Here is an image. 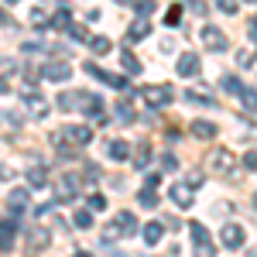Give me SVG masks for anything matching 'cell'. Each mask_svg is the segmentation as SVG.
<instances>
[{
    "label": "cell",
    "instance_id": "db71d44e",
    "mask_svg": "<svg viewBox=\"0 0 257 257\" xmlns=\"http://www.w3.org/2000/svg\"><path fill=\"white\" fill-rule=\"evenodd\" d=\"M117 4H131V0H117Z\"/></svg>",
    "mask_w": 257,
    "mask_h": 257
},
{
    "label": "cell",
    "instance_id": "e575fe53",
    "mask_svg": "<svg viewBox=\"0 0 257 257\" xmlns=\"http://www.w3.org/2000/svg\"><path fill=\"white\" fill-rule=\"evenodd\" d=\"M89 209H106V196H103V192L89 196Z\"/></svg>",
    "mask_w": 257,
    "mask_h": 257
},
{
    "label": "cell",
    "instance_id": "2e32d148",
    "mask_svg": "<svg viewBox=\"0 0 257 257\" xmlns=\"http://www.w3.org/2000/svg\"><path fill=\"white\" fill-rule=\"evenodd\" d=\"M185 103H192V106H216V99L209 93H199V89H185Z\"/></svg>",
    "mask_w": 257,
    "mask_h": 257
},
{
    "label": "cell",
    "instance_id": "e0dca14e",
    "mask_svg": "<svg viewBox=\"0 0 257 257\" xmlns=\"http://www.w3.org/2000/svg\"><path fill=\"white\" fill-rule=\"evenodd\" d=\"M196 138H202V141H209L213 134H216V123H209V120H192V127H189Z\"/></svg>",
    "mask_w": 257,
    "mask_h": 257
},
{
    "label": "cell",
    "instance_id": "d6a6232c",
    "mask_svg": "<svg viewBox=\"0 0 257 257\" xmlns=\"http://www.w3.org/2000/svg\"><path fill=\"white\" fill-rule=\"evenodd\" d=\"M31 24H35V28H45V24H48V14H45L41 7H35V11H31Z\"/></svg>",
    "mask_w": 257,
    "mask_h": 257
},
{
    "label": "cell",
    "instance_id": "7a4b0ae2",
    "mask_svg": "<svg viewBox=\"0 0 257 257\" xmlns=\"http://www.w3.org/2000/svg\"><path fill=\"white\" fill-rule=\"evenodd\" d=\"M89 141H93V131H89L86 123H79V127L69 123V127H62L59 134H55V148H59V144H65V148H69V144H72V148H82V144H89Z\"/></svg>",
    "mask_w": 257,
    "mask_h": 257
},
{
    "label": "cell",
    "instance_id": "603a6c76",
    "mask_svg": "<svg viewBox=\"0 0 257 257\" xmlns=\"http://www.w3.org/2000/svg\"><path fill=\"white\" fill-rule=\"evenodd\" d=\"M89 48H93V55H106V52H113V41L96 35V38H89Z\"/></svg>",
    "mask_w": 257,
    "mask_h": 257
},
{
    "label": "cell",
    "instance_id": "4fadbf2b",
    "mask_svg": "<svg viewBox=\"0 0 257 257\" xmlns=\"http://www.w3.org/2000/svg\"><path fill=\"white\" fill-rule=\"evenodd\" d=\"M48 240H52V237H48V230H38V226H31V230L24 233V243H28L31 250H45Z\"/></svg>",
    "mask_w": 257,
    "mask_h": 257
},
{
    "label": "cell",
    "instance_id": "f546056e",
    "mask_svg": "<svg viewBox=\"0 0 257 257\" xmlns=\"http://www.w3.org/2000/svg\"><path fill=\"white\" fill-rule=\"evenodd\" d=\"M134 7H138V14H141V18L148 21V14H155V7H158V4H155V0H138Z\"/></svg>",
    "mask_w": 257,
    "mask_h": 257
},
{
    "label": "cell",
    "instance_id": "7dc6e473",
    "mask_svg": "<svg viewBox=\"0 0 257 257\" xmlns=\"http://www.w3.org/2000/svg\"><path fill=\"white\" fill-rule=\"evenodd\" d=\"M247 38H250V41H254V38H257V24H254V18L247 21Z\"/></svg>",
    "mask_w": 257,
    "mask_h": 257
},
{
    "label": "cell",
    "instance_id": "f5cc1de1",
    "mask_svg": "<svg viewBox=\"0 0 257 257\" xmlns=\"http://www.w3.org/2000/svg\"><path fill=\"white\" fill-rule=\"evenodd\" d=\"M4 4H18V0H4Z\"/></svg>",
    "mask_w": 257,
    "mask_h": 257
},
{
    "label": "cell",
    "instance_id": "816d5d0a",
    "mask_svg": "<svg viewBox=\"0 0 257 257\" xmlns=\"http://www.w3.org/2000/svg\"><path fill=\"white\" fill-rule=\"evenodd\" d=\"M0 93H7V82H4V79H0Z\"/></svg>",
    "mask_w": 257,
    "mask_h": 257
},
{
    "label": "cell",
    "instance_id": "c3c4849f",
    "mask_svg": "<svg viewBox=\"0 0 257 257\" xmlns=\"http://www.w3.org/2000/svg\"><path fill=\"white\" fill-rule=\"evenodd\" d=\"M0 24H11V14H7L4 7H0Z\"/></svg>",
    "mask_w": 257,
    "mask_h": 257
},
{
    "label": "cell",
    "instance_id": "4316f807",
    "mask_svg": "<svg viewBox=\"0 0 257 257\" xmlns=\"http://www.w3.org/2000/svg\"><path fill=\"white\" fill-rule=\"evenodd\" d=\"M21 206H28V192H24V189H14V192H11V209L18 213Z\"/></svg>",
    "mask_w": 257,
    "mask_h": 257
},
{
    "label": "cell",
    "instance_id": "9a60e30c",
    "mask_svg": "<svg viewBox=\"0 0 257 257\" xmlns=\"http://www.w3.org/2000/svg\"><path fill=\"white\" fill-rule=\"evenodd\" d=\"M148 35H151V21H144V18H138L127 28V41H141V38H148Z\"/></svg>",
    "mask_w": 257,
    "mask_h": 257
},
{
    "label": "cell",
    "instance_id": "3957f363",
    "mask_svg": "<svg viewBox=\"0 0 257 257\" xmlns=\"http://www.w3.org/2000/svg\"><path fill=\"white\" fill-rule=\"evenodd\" d=\"M138 93L148 99L155 110H165V106L172 103V96H175V93H172V86H144V89H138Z\"/></svg>",
    "mask_w": 257,
    "mask_h": 257
},
{
    "label": "cell",
    "instance_id": "484cf974",
    "mask_svg": "<svg viewBox=\"0 0 257 257\" xmlns=\"http://www.w3.org/2000/svg\"><path fill=\"white\" fill-rule=\"evenodd\" d=\"M148 161H151V148H148V144H141L138 155H134V168H148Z\"/></svg>",
    "mask_w": 257,
    "mask_h": 257
},
{
    "label": "cell",
    "instance_id": "60d3db41",
    "mask_svg": "<svg viewBox=\"0 0 257 257\" xmlns=\"http://www.w3.org/2000/svg\"><path fill=\"white\" fill-rule=\"evenodd\" d=\"M185 185H189V192H196L199 185H202V175H199V172H192V175H189V182H185Z\"/></svg>",
    "mask_w": 257,
    "mask_h": 257
},
{
    "label": "cell",
    "instance_id": "d4e9b609",
    "mask_svg": "<svg viewBox=\"0 0 257 257\" xmlns=\"http://www.w3.org/2000/svg\"><path fill=\"white\" fill-rule=\"evenodd\" d=\"M189 233H192V237H196V243H209V230H206V226H202V223H196V219H192V223H189Z\"/></svg>",
    "mask_w": 257,
    "mask_h": 257
},
{
    "label": "cell",
    "instance_id": "9c48e42d",
    "mask_svg": "<svg viewBox=\"0 0 257 257\" xmlns=\"http://www.w3.org/2000/svg\"><path fill=\"white\" fill-rule=\"evenodd\" d=\"M79 185H82L79 175H65L59 182V189H55V199H59V202H72V199H76V192H79Z\"/></svg>",
    "mask_w": 257,
    "mask_h": 257
},
{
    "label": "cell",
    "instance_id": "1f68e13d",
    "mask_svg": "<svg viewBox=\"0 0 257 257\" xmlns=\"http://www.w3.org/2000/svg\"><path fill=\"white\" fill-rule=\"evenodd\" d=\"M178 21H182V7H168V14H165V24H168V28H175Z\"/></svg>",
    "mask_w": 257,
    "mask_h": 257
},
{
    "label": "cell",
    "instance_id": "4dcf8cb0",
    "mask_svg": "<svg viewBox=\"0 0 257 257\" xmlns=\"http://www.w3.org/2000/svg\"><path fill=\"white\" fill-rule=\"evenodd\" d=\"M138 202H141V206H158V196H155L151 189H141V192H138Z\"/></svg>",
    "mask_w": 257,
    "mask_h": 257
},
{
    "label": "cell",
    "instance_id": "f6af8a7d",
    "mask_svg": "<svg viewBox=\"0 0 257 257\" xmlns=\"http://www.w3.org/2000/svg\"><path fill=\"white\" fill-rule=\"evenodd\" d=\"M172 52H175V41L165 38V41H161V55H172Z\"/></svg>",
    "mask_w": 257,
    "mask_h": 257
},
{
    "label": "cell",
    "instance_id": "8d00e7d4",
    "mask_svg": "<svg viewBox=\"0 0 257 257\" xmlns=\"http://www.w3.org/2000/svg\"><path fill=\"white\" fill-rule=\"evenodd\" d=\"M161 168H165V172H175V168H178L175 155H161Z\"/></svg>",
    "mask_w": 257,
    "mask_h": 257
},
{
    "label": "cell",
    "instance_id": "8992f818",
    "mask_svg": "<svg viewBox=\"0 0 257 257\" xmlns=\"http://www.w3.org/2000/svg\"><path fill=\"white\" fill-rule=\"evenodd\" d=\"M41 76H45L48 82H65L69 76H72V65L62 62V59H55V62H48V65L41 69Z\"/></svg>",
    "mask_w": 257,
    "mask_h": 257
},
{
    "label": "cell",
    "instance_id": "30bf717a",
    "mask_svg": "<svg viewBox=\"0 0 257 257\" xmlns=\"http://www.w3.org/2000/svg\"><path fill=\"white\" fill-rule=\"evenodd\" d=\"M178 76H185V79H192V76H199V69H202V62H199L196 52H185V55H178Z\"/></svg>",
    "mask_w": 257,
    "mask_h": 257
},
{
    "label": "cell",
    "instance_id": "f1b7e54d",
    "mask_svg": "<svg viewBox=\"0 0 257 257\" xmlns=\"http://www.w3.org/2000/svg\"><path fill=\"white\" fill-rule=\"evenodd\" d=\"M72 223H76V226H79V230H89V226H93V216H89V213H86V209H79V213H76V216H72Z\"/></svg>",
    "mask_w": 257,
    "mask_h": 257
},
{
    "label": "cell",
    "instance_id": "bcb514c9",
    "mask_svg": "<svg viewBox=\"0 0 257 257\" xmlns=\"http://www.w3.org/2000/svg\"><path fill=\"white\" fill-rule=\"evenodd\" d=\"M24 52H28V55H35V52H41V45H38V41H24Z\"/></svg>",
    "mask_w": 257,
    "mask_h": 257
},
{
    "label": "cell",
    "instance_id": "7c38bea8",
    "mask_svg": "<svg viewBox=\"0 0 257 257\" xmlns=\"http://www.w3.org/2000/svg\"><path fill=\"white\" fill-rule=\"evenodd\" d=\"M202 41H206V48H213V52H226V35L213 28V24H206L202 28Z\"/></svg>",
    "mask_w": 257,
    "mask_h": 257
},
{
    "label": "cell",
    "instance_id": "836d02e7",
    "mask_svg": "<svg viewBox=\"0 0 257 257\" xmlns=\"http://www.w3.org/2000/svg\"><path fill=\"white\" fill-rule=\"evenodd\" d=\"M69 35H72L76 41H89V35H86V28H82V24H69Z\"/></svg>",
    "mask_w": 257,
    "mask_h": 257
},
{
    "label": "cell",
    "instance_id": "ffe728a7",
    "mask_svg": "<svg viewBox=\"0 0 257 257\" xmlns=\"http://www.w3.org/2000/svg\"><path fill=\"white\" fill-rule=\"evenodd\" d=\"M28 182H31V189H45V185H48V172H45L41 165H35V168L28 172Z\"/></svg>",
    "mask_w": 257,
    "mask_h": 257
},
{
    "label": "cell",
    "instance_id": "6da1fadb",
    "mask_svg": "<svg viewBox=\"0 0 257 257\" xmlns=\"http://www.w3.org/2000/svg\"><path fill=\"white\" fill-rule=\"evenodd\" d=\"M134 230H138V219H134V213H117V216L103 226V243H106V240H120L123 233H134Z\"/></svg>",
    "mask_w": 257,
    "mask_h": 257
},
{
    "label": "cell",
    "instance_id": "681fc988",
    "mask_svg": "<svg viewBox=\"0 0 257 257\" xmlns=\"http://www.w3.org/2000/svg\"><path fill=\"white\" fill-rule=\"evenodd\" d=\"M0 178H11V168L7 165H0Z\"/></svg>",
    "mask_w": 257,
    "mask_h": 257
},
{
    "label": "cell",
    "instance_id": "7bdbcfd3",
    "mask_svg": "<svg viewBox=\"0 0 257 257\" xmlns=\"http://www.w3.org/2000/svg\"><path fill=\"white\" fill-rule=\"evenodd\" d=\"M219 11H223V14H233V11H237V0H219Z\"/></svg>",
    "mask_w": 257,
    "mask_h": 257
},
{
    "label": "cell",
    "instance_id": "cb8c5ba5",
    "mask_svg": "<svg viewBox=\"0 0 257 257\" xmlns=\"http://www.w3.org/2000/svg\"><path fill=\"white\" fill-rule=\"evenodd\" d=\"M120 62H123V69H127V72H134V76L141 72V62H138L134 52H120Z\"/></svg>",
    "mask_w": 257,
    "mask_h": 257
},
{
    "label": "cell",
    "instance_id": "d6986e66",
    "mask_svg": "<svg viewBox=\"0 0 257 257\" xmlns=\"http://www.w3.org/2000/svg\"><path fill=\"white\" fill-rule=\"evenodd\" d=\"M172 202L182 206V209H189V206H192V192H189L185 185H172Z\"/></svg>",
    "mask_w": 257,
    "mask_h": 257
},
{
    "label": "cell",
    "instance_id": "44dd1931",
    "mask_svg": "<svg viewBox=\"0 0 257 257\" xmlns=\"http://www.w3.org/2000/svg\"><path fill=\"white\" fill-rule=\"evenodd\" d=\"M48 21H52V28H59V31H69V24H72V18H69V4H62L59 14H55V18H48Z\"/></svg>",
    "mask_w": 257,
    "mask_h": 257
},
{
    "label": "cell",
    "instance_id": "ba28073f",
    "mask_svg": "<svg viewBox=\"0 0 257 257\" xmlns=\"http://www.w3.org/2000/svg\"><path fill=\"white\" fill-rule=\"evenodd\" d=\"M86 72H89V76H96L99 82H106V86H113V89H127V86H131L123 76H113V72L99 69V65H93V62H86Z\"/></svg>",
    "mask_w": 257,
    "mask_h": 257
},
{
    "label": "cell",
    "instance_id": "d590c367",
    "mask_svg": "<svg viewBox=\"0 0 257 257\" xmlns=\"http://www.w3.org/2000/svg\"><path fill=\"white\" fill-rule=\"evenodd\" d=\"M189 11H192L196 18H206V4H202V0H189Z\"/></svg>",
    "mask_w": 257,
    "mask_h": 257
},
{
    "label": "cell",
    "instance_id": "ab89813d",
    "mask_svg": "<svg viewBox=\"0 0 257 257\" xmlns=\"http://www.w3.org/2000/svg\"><path fill=\"white\" fill-rule=\"evenodd\" d=\"M223 89H230V93H240L243 86H240V82L233 79V76H226V79H223Z\"/></svg>",
    "mask_w": 257,
    "mask_h": 257
},
{
    "label": "cell",
    "instance_id": "277c9868",
    "mask_svg": "<svg viewBox=\"0 0 257 257\" xmlns=\"http://www.w3.org/2000/svg\"><path fill=\"white\" fill-rule=\"evenodd\" d=\"M209 172H216V175H233V172H237V158H233L230 151H213V155H209Z\"/></svg>",
    "mask_w": 257,
    "mask_h": 257
},
{
    "label": "cell",
    "instance_id": "5bb4252c",
    "mask_svg": "<svg viewBox=\"0 0 257 257\" xmlns=\"http://www.w3.org/2000/svg\"><path fill=\"white\" fill-rule=\"evenodd\" d=\"M76 99H82V110L89 113V117H103V99L96 93H76Z\"/></svg>",
    "mask_w": 257,
    "mask_h": 257
},
{
    "label": "cell",
    "instance_id": "83f0119b",
    "mask_svg": "<svg viewBox=\"0 0 257 257\" xmlns=\"http://www.w3.org/2000/svg\"><path fill=\"white\" fill-rule=\"evenodd\" d=\"M55 103H59V110H65V113H69V110H72V106H76L79 99H76V93H62Z\"/></svg>",
    "mask_w": 257,
    "mask_h": 257
},
{
    "label": "cell",
    "instance_id": "52a82bcc",
    "mask_svg": "<svg viewBox=\"0 0 257 257\" xmlns=\"http://www.w3.org/2000/svg\"><path fill=\"white\" fill-rule=\"evenodd\" d=\"M14 233H18V216L11 213L0 219V250H14Z\"/></svg>",
    "mask_w": 257,
    "mask_h": 257
},
{
    "label": "cell",
    "instance_id": "7402d4cb",
    "mask_svg": "<svg viewBox=\"0 0 257 257\" xmlns=\"http://www.w3.org/2000/svg\"><path fill=\"white\" fill-rule=\"evenodd\" d=\"M110 158L113 161H127L131 158V144H127V141H113V144H110Z\"/></svg>",
    "mask_w": 257,
    "mask_h": 257
},
{
    "label": "cell",
    "instance_id": "11a10c76",
    "mask_svg": "<svg viewBox=\"0 0 257 257\" xmlns=\"http://www.w3.org/2000/svg\"><path fill=\"white\" fill-rule=\"evenodd\" d=\"M243 4H254V0H243Z\"/></svg>",
    "mask_w": 257,
    "mask_h": 257
},
{
    "label": "cell",
    "instance_id": "ee69618b",
    "mask_svg": "<svg viewBox=\"0 0 257 257\" xmlns=\"http://www.w3.org/2000/svg\"><path fill=\"white\" fill-rule=\"evenodd\" d=\"M161 185V175L158 172H151V175H148V189H151V192H155V189H158Z\"/></svg>",
    "mask_w": 257,
    "mask_h": 257
},
{
    "label": "cell",
    "instance_id": "5b68a950",
    "mask_svg": "<svg viewBox=\"0 0 257 257\" xmlns=\"http://www.w3.org/2000/svg\"><path fill=\"white\" fill-rule=\"evenodd\" d=\"M219 240H223V247H226V250H240V247H243V240H247V233H243V226H237V223H226V226H223V233H219Z\"/></svg>",
    "mask_w": 257,
    "mask_h": 257
},
{
    "label": "cell",
    "instance_id": "74e56055",
    "mask_svg": "<svg viewBox=\"0 0 257 257\" xmlns=\"http://www.w3.org/2000/svg\"><path fill=\"white\" fill-rule=\"evenodd\" d=\"M237 62H240V65H247V69H254V52H250V48H247V52H240Z\"/></svg>",
    "mask_w": 257,
    "mask_h": 257
},
{
    "label": "cell",
    "instance_id": "8fae6325",
    "mask_svg": "<svg viewBox=\"0 0 257 257\" xmlns=\"http://www.w3.org/2000/svg\"><path fill=\"white\" fill-rule=\"evenodd\" d=\"M24 106H28V113L35 120H41V117H48V103L35 93V89H24Z\"/></svg>",
    "mask_w": 257,
    "mask_h": 257
},
{
    "label": "cell",
    "instance_id": "f907efd6",
    "mask_svg": "<svg viewBox=\"0 0 257 257\" xmlns=\"http://www.w3.org/2000/svg\"><path fill=\"white\" fill-rule=\"evenodd\" d=\"M72 257H89V254H86V250H76V254H72Z\"/></svg>",
    "mask_w": 257,
    "mask_h": 257
},
{
    "label": "cell",
    "instance_id": "f35d334b",
    "mask_svg": "<svg viewBox=\"0 0 257 257\" xmlns=\"http://www.w3.org/2000/svg\"><path fill=\"white\" fill-rule=\"evenodd\" d=\"M117 117L120 120H134V110H131L127 103H117Z\"/></svg>",
    "mask_w": 257,
    "mask_h": 257
},
{
    "label": "cell",
    "instance_id": "ac0fdd59",
    "mask_svg": "<svg viewBox=\"0 0 257 257\" xmlns=\"http://www.w3.org/2000/svg\"><path fill=\"white\" fill-rule=\"evenodd\" d=\"M161 237H165V226H161L158 219H151V223L144 226V240H148V243L155 247V243H161Z\"/></svg>",
    "mask_w": 257,
    "mask_h": 257
},
{
    "label": "cell",
    "instance_id": "b9f144b4",
    "mask_svg": "<svg viewBox=\"0 0 257 257\" xmlns=\"http://www.w3.org/2000/svg\"><path fill=\"white\" fill-rule=\"evenodd\" d=\"M196 257H213V243H196Z\"/></svg>",
    "mask_w": 257,
    "mask_h": 257
}]
</instances>
